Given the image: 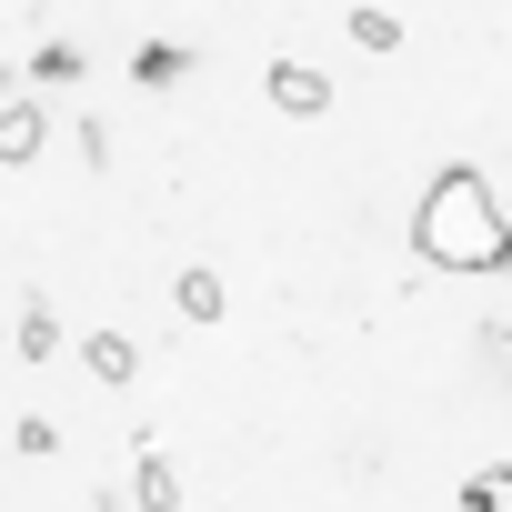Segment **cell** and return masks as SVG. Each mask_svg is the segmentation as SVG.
<instances>
[{"label":"cell","mask_w":512,"mask_h":512,"mask_svg":"<svg viewBox=\"0 0 512 512\" xmlns=\"http://www.w3.org/2000/svg\"><path fill=\"white\" fill-rule=\"evenodd\" d=\"M412 251H422L432 272H462V282L512 272V221H502V201H492V181H482L472 161L432 171V191H422V211H412Z\"/></svg>","instance_id":"6da1fadb"},{"label":"cell","mask_w":512,"mask_h":512,"mask_svg":"<svg viewBox=\"0 0 512 512\" xmlns=\"http://www.w3.org/2000/svg\"><path fill=\"white\" fill-rule=\"evenodd\" d=\"M272 111L322 121V111H332V71H312V61H272Z\"/></svg>","instance_id":"7a4b0ae2"},{"label":"cell","mask_w":512,"mask_h":512,"mask_svg":"<svg viewBox=\"0 0 512 512\" xmlns=\"http://www.w3.org/2000/svg\"><path fill=\"white\" fill-rule=\"evenodd\" d=\"M41 141H51V111H41V101H11V111H0V171L41 161Z\"/></svg>","instance_id":"3957f363"},{"label":"cell","mask_w":512,"mask_h":512,"mask_svg":"<svg viewBox=\"0 0 512 512\" xmlns=\"http://www.w3.org/2000/svg\"><path fill=\"white\" fill-rule=\"evenodd\" d=\"M131 81H141V91L191 81V41H141V51H131Z\"/></svg>","instance_id":"277c9868"},{"label":"cell","mask_w":512,"mask_h":512,"mask_svg":"<svg viewBox=\"0 0 512 512\" xmlns=\"http://www.w3.org/2000/svg\"><path fill=\"white\" fill-rule=\"evenodd\" d=\"M131 502H141V512H181V472H171L161 452H141V462H131Z\"/></svg>","instance_id":"5b68a950"},{"label":"cell","mask_w":512,"mask_h":512,"mask_svg":"<svg viewBox=\"0 0 512 512\" xmlns=\"http://www.w3.org/2000/svg\"><path fill=\"white\" fill-rule=\"evenodd\" d=\"M21 71H31V81H41V91H71V81H81V71H91V61H81V41H41V51H31V61H21Z\"/></svg>","instance_id":"8992f818"},{"label":"cell","mask_w":512,"mask_h":512,"mask_svg":"<svg viewBox=\"0 0 512 512\" xmlns=\"http://www.w3.org/2000/svg\"><path fill=\"white\" fill-rule=\"evenodd\" d=\"M51 352H61V312L41 292H21V362H51Z\"/></svg>","instance_id":"52a82bcc"},{"label":"cell","mask_w":512,"mask_h":512,"mask_svg":"<svg viewBox=\"0 0 512 512\" xmlns=\"http://www.w3.org/2000/svg\"><path fill=\"white\" fill-rule=\"evenodd\" d=\"M81 362H91L101 382H141V352H131V332H91V342H81Z\"/></svg>","instance_id":"ba28073f"},{"label":"cell","mask_w":512,"mask_h":512,"mask_svg":"<svg viewBox=\"0 0 512 512\" xmlns=\"http://www.w3.org/2000/svg\"><path fill=\"white\" fill-rule=\"evenodd\" d=\"M171 312L181 322H221V272H181L171 282Z\"/></svg>","instance_id":"9c48e42d"},{"label":"cell","mask_w":512,"mask_h":512,"mask_svg":"<svg viewBox=\"0 0 512 512\" xmlns=\"http://www.w3.org/2000/svg\"><path fill=\"white\" fill-rule=\"evenodd\" d=\"M462 512H512V462H482V472H462Z\"/></svg>","instance_id":"30bf717a"},{"label":"cell","mask_w":512,"mask_h":512,"mask_svg":"<svg viewBox=\"0 0 512 512\" xmlns=\"http://www.w3.org/2000/svg\"><path fill=\"white\" fill-rule=\"evenodd\" d=\"M352 41H362V51H402V21L382 11V0H362V11H352Z\"/></svg>","instance_id":"8fae6325"},{"label":"cell","mask_w":512,"mask_h":512,"mask_svg":"<svg viewBox=\"0 0 512 512\" xmlns=\"http://www.w3.org/2000/svg\"><path fill=\"white\" fill-rule=\"evenodd\" d=\"M11 442H21V452H31V462H51V452H61V432H51V422H41V412H31V422H21V432H11Z\"/></svg>","instance_id":"7c38bea8"}]
</instances>
